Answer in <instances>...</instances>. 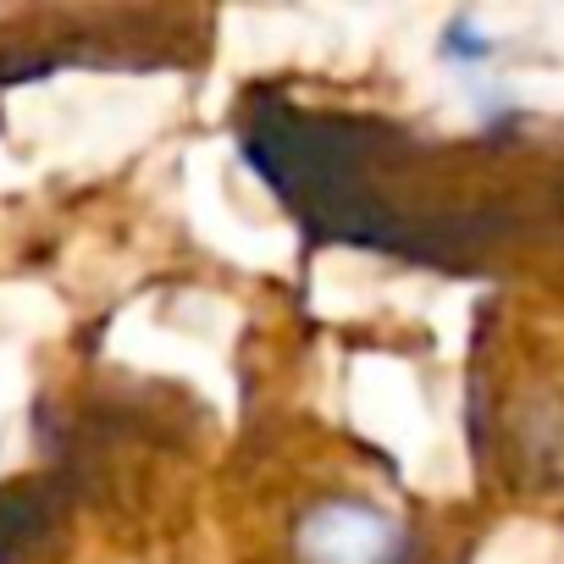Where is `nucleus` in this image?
I'll return each mask as SVG.
<instances>
[{"label": "nucleus", "instance_id": "obj_1", "mask_svg": "<svg viewBox=\"0 0 564 564\" xmlns=\"http://www.w3.org/2000/svg\"><path fill=\"white\" fill-rule=\"evenodd\" d=\"M238 144L316 243L514 282L564 260V139L432 133L249 84Z\"/></svg>", "mask_w": 564, "mask_h": 564}, {"label": "nucleus", "instance_id": "obj_2", "mask_svg": "<svg viewBox=\"0 0 564 564\" xmlns=\"http://www.w3.org/2000/svg\"><path fill=\"white\" fill-rule=\"evenodd\" d=\"M221 536L232 564H476L487 514L437 503L393 459L316 415H249L221 470Z\"/></svg>", "mask_w": 564, "mask_h": 564}, {"label": "nucleus", "instance_id": "obj_3", "mask_svg": "<svg viewBox=\"0 0 564 564\" xmlns=\"http://www.w3.org/2000/svg\"><path fill=\"white\" fill-rule=\"evenodd\" d=\"M465 443L487 520H564V260L498 282L476 311Z\"/></svg>", "mask_w": 564, "mask_h": 564}]
</instances>
